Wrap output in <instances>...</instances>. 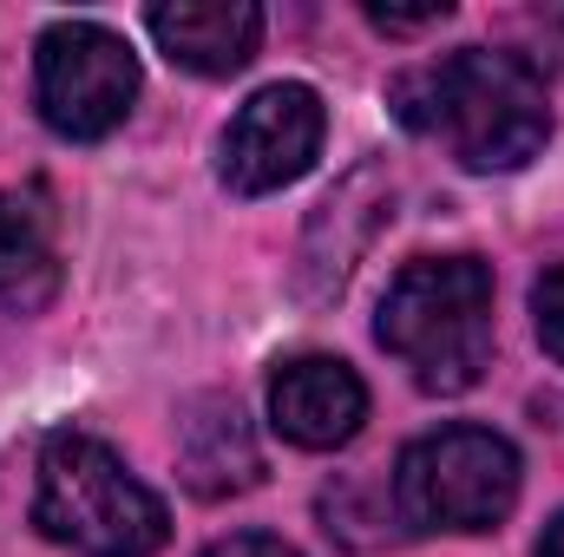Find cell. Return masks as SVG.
Here are the masks:
<instances>
[{"label": "cell", "instance_id": "cell-1", "mask_svg": "<svg viewBox=\"0 0 564 557\" xmlns=\"http://www.w3.org/2000/svg\"><path fill=\"white\" fill-rule=\"evenodd\" d=\"M394 112L408 132L446 144L466 171H519L552 139L545 79L499 46H459L394 79Z\"/></svg>", "mask_w": 564, "mask_h": 557}, {"label": "cell", "instance_id": "cell-2", "mask_svg": "<svg viewBox=\"0 0 564 557\" xmlns=\"http://www.w3.org/2000/svg\"><path fill=\"white\" fill-rule=\"evenodd\" d=\"M381 348L426 394H466L492 368V270L479 256H421L381 295Z\"/></svg>", "mask_w": 564, "mask_h": 557}, {"label": "cell", "instance_id": "cell-3", "mask_svg": "<svg viewBox=\"0 0 564 557\" xmlns=\"http://www.w3.org/2000/svg\"><path fill=\"white\" fill-rule=\"evenodd\" d=\"M33 525L79 557H151L171 538L164 499L93 433H53L40 446Z\"/></svg>", "mask_w": 564, "mask_h": 557}, {"label": "cell", "instance_id": "cell-4", "mask_svg": "<svg viewBox=\"0 0 564 557\" xmlns=\"http://www.w3.org/2000/svg\"><path fill=\"white\" fill-rule=\"evenodd\" d=\"M519 505V452L492 426L421 433L394 466V512L408 532H492Z\"/></svg>", "mask_w": 564, "mask_h": 557}, {"label": "cell", "instance_id": "cell-5", "mask_svg": "<svg viewBox=\"0 0 564 557\" xmlns=\"http://www.w3.org/2000/svg\"><path fill=\"white\" fill-rule=\"evenodd\" d=\"M33 99L59 139H106L139 99V59L99 20H53L33 53Z\"/></svg>", "mask_w": 564, "mask_h": 557}, {"label": "cell", "instance_id": "cell-6", "mask_svg": "<svg viewBox=\"0 0 564 557\" xmlns=\"http://www.w3.org/2000/svg\"><path fill=\"white\" fill-rule=\"evenodd\" d=\"M322 139H328L322 92L302 86V79H276L257 99H243V112L224 125L217 171H224V184L237 197H270V190L295 184L315 164Z\"/></svg>", "mask_w": 564, "mask_h": 557}, {"label": "cell", "instance_id": "cell-7", "mask_svg": "<svg viewBox=\"0 0 564 557\" xmlns=\"http://www.w3.org/2000/svg\"><path fill=\"white\" fill-rule=\"evenodd\" d=\"M368 387L335 354H295L270 374V426L302 452H335L361 433Z\"/></svg>", "mask_w": 564, "mask_h": 557}, {"label": "cell", "instance_id": "cell-8", "mask_svg": "<svg viewBox=\"0 0 564 557\" xmlns=\"http://www.w3.org/2000/svg\"><path fill=\"white\" fill-rule=\"evenodd\" d=\"M144 26L158 53L197 79H230L263 46V7L250 0H177V7H151Z\"/></svg>", "mask_w": 564, "mask_h": 557}, {"label": "cell", "instance_id": "cell-9", "mask_svg": "<svg viewBox=\"0 0 564 557\" xmlns=\"http://www.w3.org/2000/svg\"><path fill=\"white\" fill-rule=\"evenodd\" d=\"M46 210L26 197H0V295H26V276H46Z\"/></svg>", "mask_w": 564, "mask_h": 557}, {"label": "cell", "instance_id": "cell-10", "mask_svg": "<svg viewBox=\"0 0 564 557\" xmlns=\"http://www.w3.org/2000/svg\"><path fill=\"white\" fill-rule=\"evenodd\" d=\"M532 315H539V341H545V354L564 361V263L539 276V288H532Z\"/></svg>", "mask_w": 564, "mask_h": 557}, {"label": "cell", "instance_id": "cell-11", "mask_svg": "<svg viewBox=\"0 0 564 557\" xmlns=\"http://www.w3.org/2000/svg\"><path fill=\"white\" fill-rule=\"evenodd\" d=\"M519 59L539 73V66H564V13H532V20H519Z\"/></svg>", "mask_w": 564, "mask_h": 557}, {"label": "cell", "instance_id": "cell-12", "mask_svg": "<svg viewBox=\"0 0 564 557\" xmlns=\"http://www.w3.org/2000/svg\"><path fill=\"white\" fill-rule=\"evenodd\" d=\"M453 7L440 0V7H421V13H394V7H368V20L381 26V33H421V26H440Z\"/></svg>", "mask_w": 564, "mask_h": 557}, {"label": "cell", "instance_id": "cell-13", "mask_svg": "<svg viewBox=\"0 0 564 557\" xmlns=\"http://www.w3.org/2000/svg\"><path fill=\"white\" fill-rule=\"evenodd\" d=\"M204 557H302V551H289L282 538H263V532H243V538H224V545H210Z\"/></svg>", "mask_w": 564, "mask_h": 557}, {"label": "cell", "instance_id": "cell-14", "mask_svg": "<svg viewBox=\"0 0 564 557\" xmlns=\"http://www.w3.org/2000/svg\"><path fill=\"white\" fill-rule=\"evenodd\" d=\"M539 557H564V512L545 525V538H539Z\"/></svg>", "mask_w": 564, "mask_h": 557}]
</instances>
